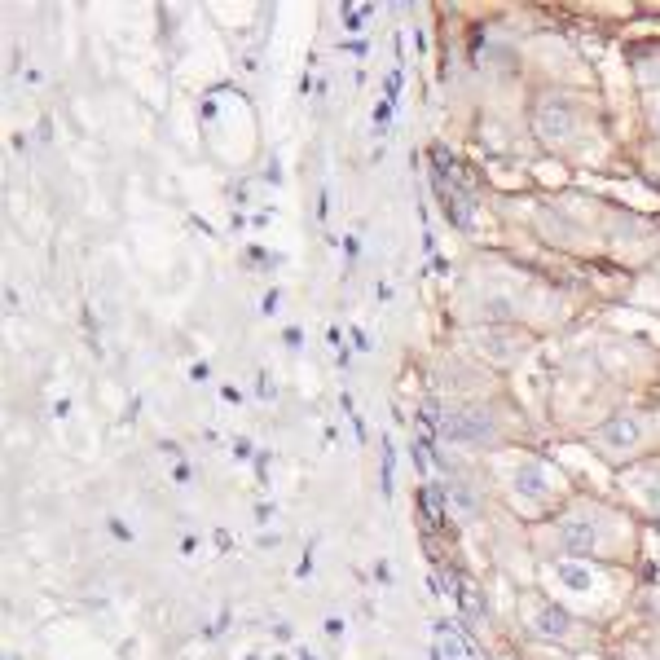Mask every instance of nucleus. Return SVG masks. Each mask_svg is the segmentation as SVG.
Returning <instances> with one entry per match:
<instances>
[{"label":"nucleus","instance_id":"obj_1","mask_svg":"<svg viewBox=\"0 0 660 660\" xmlns=\"http://www.w3.org/2000/svg\"><path fill=\"white\" fill-rule=\"evenodd\" d=\"M577 102H572L568 93H542L533 102V132L542 141H568L572 132H577Z\"/></svg>","mask_w":660,"mask_h":660},{"label":"nucleus","instance_id":"obj_2","mask_svg":"<svg viewBox=\"0 0 660 660\" xmlns=\"http://www.w3.org/2000/svg\"><path fill=\"white\" fill-rule=\"evenodd\" d=\"M440 436L458 440V445H493L498 440V423L489 410H454L440 423Z\"/></svg>","mask_w":660,"mask_h":660},{"label":"nucleus","instance_id":"obj_3","mask_svg":"<svg viewBox=\"0 0 660 660\" xmlns=\"http://www.w3.org/2000/svg\"><path fill=\"white\" fill-rule=\"evenodd\" d=\"M594 436H599V445L608 449V454H630V449L643 445V436H647V418H643V414L621 410V414H612L608 423H603Z\"/></svg>","mask_w":660,"mask_h":660},{"label":"nucleus","instance_id":"obj_4","mask_svg":"<svg viewBox=\"0 0 660 660\" xmlns=\"http://www.w3.org/2000/svg\"><path fill=\"white\" fill-rule=\"evenodd\" d=\"M559 546H564L568 555H590V550L599 546V524H594L590 515H568V520L559 524Z\"/></svg>","mask_w":660,"mask_h":660},{"label":"nucleus","instance_id":"obj_5","mask_svg":"<svg viewBox=\"0 0 660 660\" xmlns=\"http://www.w3.org/2000/svg\"><path fill=\"white\" fill-rule=\"evenodd\" d=\"M511 484H515V493L528 498V502H542L546 493H550V480H546L542 462H520V467H515V476H511Z\"/></svg>","mask_w":660,"mask_h":660},{"label":"nucleus","instance_id":"obj_6","mask_svg":"<svg viewBox=\"0 0 660 660\" xmlns=\"http://www.w3.org/2000/svg\"><path fill=\"white\" fill-rule=\"evenodd\" d=\"M537 630H542L546 638H564L568 630H572V621H568V612L564 608H555V603H542V608H537Z\"/></svg>","mask_w":660,"mask_h":660},{"label":"nucleus","instance_id":"obj_7","mask_svg":"<svg viewBox=\"0 0 660 660\" xmlns=\"http://www.w3.org/2000/svg\"><path fill=\"white\" fill-rule=\"evenodd\" d=\"M559 577H564L572 590H586V586H590V572L577 568V564H564V568H559Z\"/></svg>","mask_w":660,"mask_h":660},{"label":"nucleus","instance_id":"obj_8","mask_svg":"<svg viewBox=\"0 0 660 660\" xmlns=\"http://www.w3.org/2000/svg\"><path fill=\"white\" fill-rule=\"evenodd\" d=\"M652 128H656V137H660V110H656V119H652Z\"/></svg>","mask_w":660,"mask_h":660}]
</instances>
